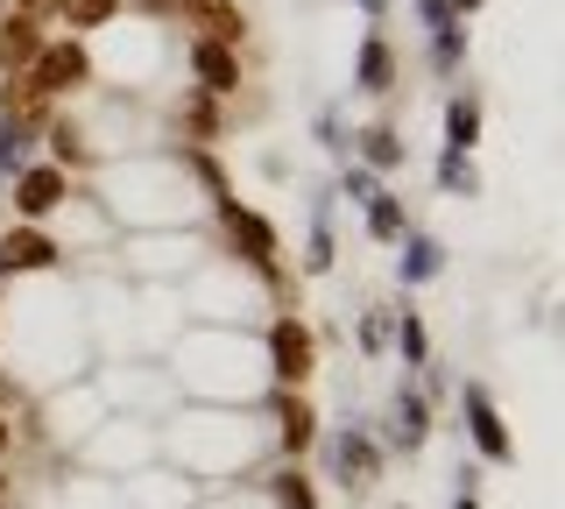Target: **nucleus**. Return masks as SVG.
<instances>
[{"mask_svg":"<svg viewBox=\"0 0 565 509\" xmlns=\"http://www.w3.org/2000/svg\"><path fill=\"white\" fill-rule=\"evenodd\" d=\"M93 78V57H85V43L78 36H64V43H43L35 50V64H29V93L35 99H64V93H78V85Z\"/></svg>","mask_w":565,"mask_h":509,"instance_id":"obj_1","label":"nucleus"},{"mask_svg":"<svg viewBox=\"0 0 565 509\" xmlns=\"http://www.w3.org/2000/svg\"><path fill=\"white\" fill-rule=\"evenodd\" d=\"M269 368L282 390H305V382L318 375V347H311V326L297 319V311H282V319L269 326Z\"/></svg>","mask_w":565,"mask_h":509,"instance_id":"obj_2","label":"nucleus"},{"mask_svg":"<svg viewBox=\"0 0 565 509\" xmlns=\"http://www.w3.org/2000/svg\"><path fill=\"white\" fill-rule=\"evenodd\" d=\"M459 411H467V432H473V453H481V460H494V467L516 460V438H509L502 411H494V396L481 382H459Z\"/></svg>","mask_w":565,"mask_h":509,"instance_id":"obj_3","label":"nucleus"},{"mask_svg":"<svg viewBox=\"0 0 565 509\" xmlns=\"http://www.w3.org/2000/svg\"><path fill=\"white\" fill-rule=\"evenodd\" d=\"M220 220H226V234H234V248H241L247 269L276 284V276H282V269H276V226L262 220V213H247V205H234V199L220 205Z\"/></svg>","mask_w":565,"mask_h":509,"instance_id":"obj_4","label":"nucleus"},{"mask_svg":"<svg viewBox=\"0 0 565 509\" xmlns=\"http://www.w3.org/2000/svg\"><path fill=\"white\" fill-rule=\"evenodd\" d=\"M64 199H71L64 163H22V170H14V213H22L29 226H35V220H50Z\"/></svg>","mask_w":565,"mask_h":509,"instance_id":"obj_5","label":"nucleus"},{"mask_svg":"<svg viewBox=\"0 0 565 509\" xmlns=\"http://www.w3.org/2000/svg\"><path fill=\"white\" fill-rule=\"evenodd\" d=\"M191 78H199V93H205V99H226V93L241 85V50H234V43L199 36V43H191Z\"/></svg>","mask_w":565,"mask_h":509,"instance_id":"obj_6","label":"nucleus"},{"mask_svg":"<svg viewBox=\"0 0 565 509\" xmlns=\"http://www.w3.org/2000/svg\"><path fill=\"white\" fill-rule=\"evenodd\" d=\"M64 248L43 234V226H14V234H0V276H29V269H57Z\"/></svg>","mask_w":565,"mask_h":509,"instance_id":"obj_7","label":"nucleus"},{"mask_svg":"<svg viewBox=\"0 0 565 509\" xmlns=\"http://www.w3.org/2000/svg\"><path fill=\"white\" fill-rule=\"evenodd\" d=\"M332 474H340L347 488H367V481L382 474V446H375L361 425H347L340 438H332Z\"/></svg>","mask_w":565,"mask_h":509,"instance_id":"obj_8","label":"nucleus"},{"mask_svg":"<svg viewBox=\"0 0 565 509\" xmlns=\"http://www.w3.org/2000/svg\"><path fill=\"white\" fill-rule=\"evenodd\" d=\"M424 438H431V403H424V390H396V403H388V446L417 453Z\"/></svg>","mask_w":565,"mask_h":509,"instance_id":"obj_9","label":"nucleus"},{"mask_svg":"<svg viewBox=\"0 0 565 509\" xmlns=\"http://www.w3.org/2000/svg\"><path fill=\"white\" fill-rule=\"evenodd\" d=\"M35 50H43V22L22 8H8V22H0V72H29Z\"/></svg>","mask_w":565,"mask_h":509,"instance_id":"obj_10","label":"nucleus"},{"mask_svg":"<svg viewBox=\"0 0 565 509\" xmlns=\"http://www.w3.org/2000/svg\"><path fill=\"white\" fill-rule=\"evenodd\" d=\"M177 14H191L212 43H234L241 50V36H247V14L234 8V0H177Z\"/></svg>","mask_w":565,"mask_h":509,"instance_id":"obj_11","label":"nucleus"},{"mask_svg":"<svg viewBox=\"0 0 565 509\" xmlns=\"http://www.w3.org/2000/svg\"><path fill=\"white\" fill-rule=\"evenodd\" d=\"M396 276H403V290H411V284H431V276L438 269H446V241H431V234H417V226H411V234H403L396 241Z\"/></svg>","mask_w":565,"mask_h":509,"instance_id":"obj_12","label":"nucleus"},{"mask_svg":"<svg viewBox=\"0 0 565 509\" xmlns=\"http://www.w3.org/2000/svg\"><path fill=\"white\" fill-rule=\"evenodd\" d=\"M353 85H361V93H396V50H388V36L375 29V36L361 43V57H353Z\"/></svg>","mask_w":565,"mask_h":509,"instance_id":"obj_13","label":"nucleus"},{"mask_svg":"<svg viewBox=\"0 0 565 509\" xmlns=\"http://www.w3.org/2000/svg\"><path fill=\"white\" fill-rule=\"evenodd\" d=\"M276 438H282V453H305L311 438H318V417H311V403L297 396V390L276 403Z\"/></svg>","mask_w":565,"mask_h":509,"instance_id":"obj_14","label":"nucleus"},{"mask_svg":"<svg viewBox=\"0 0 565 509\" xmlns=\"http://www.w3.org/2000/svg\"><path fill=\"white\" fill-rule=\"evenodd\" d=\"M473 142H481V93H459V99H446V149L473 156Z\"/></svg>","mask_w":565,"mask_h":509,"instance_id":"obj_15","label":"nucleus"},{"mask_svg":"<svg viewBox=\"0 0 565 509\" xmlns=\"http://www.w3.org/2000/svg\"><path fill=\"white\" fill-rule=\"evenodd\" d=\"M367 234H375L382 248H396V241L411 234V213H403L396 191H375V199H367Z\"/></svg>","mask_w":565,"mask_h":509,"instance_id":"obj_16","label":"nucleus"},{"mask_svg":"<svg viewBox=\"0 0 565 509\" xmlns=\"http://www.w3.org/2000/svg\"><path fill=\"white\" fill-rule=\"evenodd\" d=\"M353 142H361V163H367V170H403V135L388 128V120H375V128H361Z\"/></svg>","mask_w":565,"mask_h":509,"instance_id":"obj_17","label":"nucleus"},{"mask_svg":"<svg viewBox=\"0 0 565 509\" xmlns=\"http://www.w3.org/2000/svg\"><path fill=\"white\" fill-rule=\"evenodd\" d=\"M438 191H446V199H473V191H481V170H473L467 149H446V156H438Z\"/></svg>","mask_w":565,"mask_h":509,"instance_id":"obj_18","label":"nucleus"},{"mask_svg":"<svg viewBox=\"0 0 565 509\" xmlns=\"http://www.w3.org/2000/svg\"><path fill=\"white\" fill-rule=\"evenodd\" d=\"M50 14H57L64 29H106V22L120 14V0H57Z\"/></svg>","mask_w":565,"mask_h":509,"instance_id":"obj_19","label":"nucleus"},{"mask_svg":"<svg viewBox=\"0 0 565 509\" xmlns=\"http://www.w3.org/2000/svg\"><path fill=\"white\" fill-rule=\"evenodd\" d=\"M459 64H467V29H459V22L431 29V72H438V78H452Z\"/></svg>","mask_w":565,"mask_h":509,"instance_id":"obj_20","label":"nucleus"},{"mask_svg":"<svg viewBox=\"0 0 565 509\" xmlns=\"http://www.w3.org/2000/svg\"><path fill=\"white\" fill-rule=\"evenodd\" d=\"M396 354H403V368H431V340H424L417 311H396Z\"/></svg>","mask_w":565,"mask_h":509,"instance_id":"obj_21","label":"nucleus"},{"mask_svg":"<svg viewBox=\"0 0 565 509\" xmlns=\"http://www.w3.org/2000/svg\"><path fill=\"white\" fill-rule=\"evenodd\" d=\"M269 496H276V509H318V496H311V481L297 467H282L276 481H269Z\"/></svg>","mask_w":565,"mask_h":509,"instance_id":"obj_22","label":"nucleus"},{"mask_svg":"<svg viewBox=\"0 0 565 509\" xmlns=\"http://www.w3.org/2000/svg\"><path fill=\"white\" fill-rule=\"evenodd\" d=\"M22 142H29V120H8V114H0V178H8V170H22Z\"/></svg>","mask_w":565,"mask_h":509,"instance_id":"obj_23","label":"nucleus"},{"mask_svg":"<svg viewBox=\"0 0 565 509\" xmlns=\"http://www.w3.org/2000/svg\"><path fill=\"white\" fill-rule=\"evenodd\" d=\"M305 269H311V276H326V269H332V226H326V205H318V220H311V248H305Z\"/></svg>","mask_w":565,"mask_h":509,"instance_id":"obj_24","label":"nucleus"},{"mask_svg":"<svg viewBox=\"0 0 565 509\" xmlns=\"http://www.w3.org/2000/svg\"><path fill=\"white\" fill-rule=\"evenodd\" d=\"M340 191H347L353 205H367V199H375V191H382V178H375V170H367V163H347V170H340Z\"/></svg>","mask_w":565,"mask_h":509,"instance_id":"obj_25","label":"nucleus"},{"mask_svg":"<svg viewBox=\"0 0 565 509\" xmlns=\"http://www.w3.org/2000/svg\"><path fill=\"white\" fill-rule=\"evenodd\" d=\"M78 156H85L78 128H71V120H57V128H50V163H78Z\"/></svg>","mask_w":565,"mask_h":509,"instance_id":"obj_26","label":"nucleus"},{"mask_svg":"<svg viewBox=\"0 0 565 509\" xmlns=\"http://www.w3.org/2000/svg\"><path fill=\"white\" fill-rule=\"evenodd\" d=\"M417 14H424V29H446V22H459V14H452V0H417Z\"/></svg>","mask_w":565,"mask_h":509,"instance_id":"obj_27","label":"nucleus"},{"mask_svg":"<svg viewBox=\"0 0 565 509\" xmlns=\"http://www.w3.org/2000/svg\"><path fill=\"white\" fill-rule=\"evenodd\" d=\"M318 142H326L332 156H347V142H340V114H332V107H326V114H318Z\"/></svg>","mask_w":565,"mask_h":509,"instance_id":"obj_28","label":"nucleus"},{"mask_svg":"<svg viewBox=\"0 0 565 509\" xmlns=\"http://www.w3.org/2000/svg\"><path fill=\"white\" fill-rule=\"evenodd\" d=\"M382 340H388V319H382V311H367V319H361V347H367V354H375Z\"/></svg>","mask_w":565,"mask_h":509,"instance_id":"obj_29","label":"nucleus"},{"mask_svg":"<svg viewBox=\"0 0 565 509\" xmlns=\"http://www.w3.org/2000/svg\"><path fill=\"white\" fill-rule=\"evenodd\" d=\"M452 509H481V502H473V488H459V496H452Z\"/></svg>","mask_w":565,"mask_h":509,"instance_id":"obj_30","label":"nucleus"},{"mask_svg":"<svg viewBox=\"0 0 565 509\" xmlns=\"http://www.w3.org/2000/svg\"><path fill=\"white\" fill-rule=\"evenodd\" d=\"M473 8H488V0H452V14H473Z\"/></svg>","mask_w":565,"mask_h":509,"instance_id":"obj_31","label":"nucleus"},{"mask_svg":"<svg viewBox=\"0 0 565 509\" xmlns=\"http://www.w3.org/2000/svg\"><path fill=\"white\" fill-rule=\"evenodd\" d=\"M43 8H57V0H22V14H43Z\"/></svg>","mask_w":565,"mask_h":509,"instance_id":"obj_32","label":"nucleus"},{"mask_svg":"<svg viewBox=\"0 0 565 509\" xmlns=\"http://www.w3.org/2000/svg\"><path fill=\"white\" fill-rule=\"evenodd\" d=\"M353 8H367V14H382V0H353Z\"/></svg>","mask_w":565,"mask_h":509,"instance_id":"obj_33","label":"nucleus"},{"mask_svg":"<svg viewBox=\"0 0 565 509\" xmlns=\"http://www.w3.org/2000/svg\"><path fill=\"white\" fill-rule=\"evenodd\" d=\"M0 453H8V417H0Z\"/></svg>","mask_w":565,"mask_h":509,"instance_id":"obj_34","label":"nucleus"},{"mask_svg":"<svg viewBox=\"0 0 565 509\" xmlns=\"http://www.w3.org/2000/svg\"><path fill=\"white\" fill-rule=\"evenodd\" d=\"M0 502H8V474H0Z\"/></svg>","mask_w":565,"mask_h":509,"instance_id":"obj_35","label":"nucleus"}]
</instances>
